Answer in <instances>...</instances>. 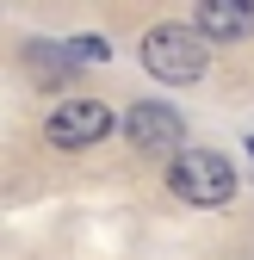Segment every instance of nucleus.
Wrapping results in <instances>:
<instances>
[{
  "label": "nucleus",
  "mask_w": 254,
  "mask_h": 260,
  "mask_svg": "<svg viewBox=\"0 0 254 260\" xmlns=\"http://www.w3.org/2000/svg\"><path fill=\"white\" fill-rule=\"evenodd\" d=\"M236 161L224 155V149H186V155H174L168 161V192L180 205H199V211H217V205H230L236 199Z\"/></svg>",
  "instance_id": "1"
},
{
  "label": "nucleus",
  "mask_w": 254,
  "mask_h": 260,
  "mask_svg": "<svg viewBox=\"0 0 254 260\" xmlns=\"http://www.w3.org/2000/svg\"><path fill=\"white\" fill-rule=\"evenodd\" d=\"M205 62H211V50H205V31L199 25H155V31H143V69L155 81L199 87L205 81Z\"/></svg>",
  "instance_id": "2"
},
{
  "label": "nucleus",
  "mask_w": 254,
  "mask_h": 260,
  "mask_svg": "<svg viewBox=\"0 0 254 260\" xmlns=\"http://www.w3.org/2000/svg\"><path fill=\"white\" fill-rule=\"evenodd\" d=\"M124 137H131L143 155H186L193 143H186V118L174 112V106H162V100H137L131 112H124Z\"/></svg>",
  "instance_id": "3"
},
{
  "label": "nucleus",
  "mask_w": 254,
  "mask_h": 260,
  "mask_svg": "<svg viewBox=\"0 0 254 260\" xmlns=\"http://www.w3.org/2000/svg\"><path fill=\"white\" fill-rule=\"evenodd\" d=\"M106 130H112L106 100H62L50 112V124H44V137H50V149H93Z\"/></svg>",
  "instance_id": "4"
},
{
  "label": "nucleus",
  "mask_w": 254,
  "mask_h": 260,
  "mask_svg": "<svg viewBox=\"0 0 254 260\" xmlns=\"http://www.w3.org/2000/svg\"><path fill=\"white\" fill-rule=\"evenodd\" d=\"M205 44H242L254 38V0H199Z\"/></svg>",
  "instance_id": "5"
},
{
  "label": "nucleus",
  "mask_w": 254,
  "mask_h": 260,
  "mask_svg": "<svg viewBox=\"0 0 254 260\" xmlns=\"http://www.w3.org/2000/svg\"><path fill=\"white\" fill-rule=\"evenodd\" d=\"M19 62L38 75V87H69V81H75V56H69V44H38V38H31V44L19 50Z\"/></svg>",
  "instance_id": "6"
},
{
  "label": "nucleus",
  "mask_w": 254,
  "mask_h": 260,
  "mask_svg": "<svg viewBox=\"0 0 254 260\" xmlns=\"http://www.w3.org/2000/svg\"><path fill=\"white\" fill-rule=\"evenodd\" d=\"M69 56H75V62H106V56H112V44H106V38H75V44H69Z\"/></svg>",
  "instance_id": "7"
},
{
  "label": "nucleus",
  "mask_w": 254,
  "mask_h": 260,
  "mask_svg": "<svg viewBox=\"0 0 254 260\" xmlns=\"http://www.w3.org/2000/svg\"><path fill=\"white\" fill-rule=\"evenodd\" d=\"M248 155H254V137H248Z\"/></svg>",
  "instance_id": "8"
}]
</instances>
